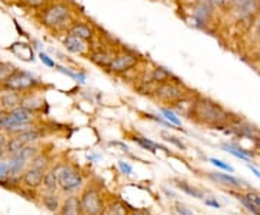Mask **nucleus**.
I'll list each match as a JSON object with an SVG mask.
<instances>
[{
	"label": "nucleus",
	"instance_id": "nucleus-20",
	"mask_svg": "<svg viewBox=\"0 0 260 215\" xmlns=\"http://www.w3.org/2000/svg\"><path fill=\"white\" fill-rule=\"evenodd\" d=\"M34 127V123H10L8 124L6 127H3L2 130H5L8 134H13V136H16L19 133H23V131L29 130V129H32Z\"/></svg>",
	"mask_w": 260,
	"mask_h": 215
},
{
	"label": "nucleus",
	"instance_id": "nucleus-22",
	"mask_svg": "<svg viewBox=\"0 0 260 215\" xmlns=\"http://www.w3.org/2000/svg\"><path fill=\"white\" fill-rule=\"evenodd\" d=\"M44 185H45V188H47L49 192H55L56 189L59 188L58 176H56L55 170L45 172V175H44Z\"/></svg>",
	"mask_w": 260,
	"mask_h": 215
},
{
	"label": "nucleus",
	"instance_id": "nucleus-41",
	"mask_svg": "<svg viewBox=\"0 0 260 215\" xmlns=\"http://www.w3.org/2000/svg\"><path fill=\"white\" fill-rule=\"evenodd\" d=\"M247 199H250L251 202L254 204V205L260 206V197L259 195H256V194H249L247 195Z\"/></svg>",
	"mask_w": 260,
	"mask_h": 215
},
{
	"label": "nucleus",
	"instance_id": "nucleus-34",
	"mask_svg": "<svg viewBox=\"0 0 260 215\" xmlns=\"http://www.w3.org/2000/svg\"><path fill=\"white\" fill-rule=\"evenodd\" d=\"M210 162H211L213 165H215V166L224 169V170H229V172H233V170H234V169H233L230 165L224 163L223 160H218V159H215V158H211V159H210Z\"/></svg>",
	"mask_w": 260,
	"mask_h": 215
},
{
	"label": "nucleus",
	"instance_id": "nucleus-46",
	"mask_svg": "<svg viewBox=\"0 0 260 215\" xmlns=\"http://www.w3.org/2000/svg\"><path fill=\"white\" fill-rule=\"evenodd\" d=\"M130 215H146V212H143V211H133Z\"/></svg>",
	"mask_w": 260,
	"mask_h": 215
},
{
	"label": "nucleus",
	"instance_id": "nucleus-32",
	"mask_svg": "<svg viewBox=\"0 0 260 215\" xmlns=\"http://www.w3.org/2000/svg\"><path fill=\"white\" fill-rule=\"evenodd\" d=\"M6 155H9L8 153V137L5 133L0 131V160L6 158Z\"/></svg>",
	"mask_w": 260,
	"mask_h": 215
},
{
	"label": "nucleus",
	"instance_id": "nucleus-14",
	"mask_svg": "<svg viewBox=\"0 0 260 215\" xmlns=\"http://www.w3.org/2000/svg\"><path fill=\"white\" fill-rule=\"evenodd\" d=\"M61 215H83L81 206H80V199L77 197H68L64 201L62 206L59 208Z\"/></svg>",
	"mask_w": 260,
	"mask_h": 215
},
{
	"label": "nucleus",
	"instance_id": "nucleus-18",
	"mask_svg": "<svg viewBox=\"0 0 260 215\" xmlns=\"http://www.w3.org/2000/svg\"><path fill=\"white\" fill-rule=\"evenodd\" d=\"M174 78V75L171 74L168 69L162 68V66H156L152 74H150V81L155 83V84H162V83H167V81H171Z\"/></svg>",
	"mask_w": 260,
	"mask_h": 215
},
{
	"label": "nucleus",
	"instance_id": "nucleus-29",
	"mask_svg": "<svg viewBox=\"0 0 260 215\" xmlns=\"http://www.w3.org/2000/svg\"><path fill=\"white\" fill-rule=\"evenodd\" d=\"M160 112H162V116H164L171 124H174V126H181V120L178 119V116L172 112V110H169V109H162Z\"/></svg>",
	"mask_w": 260,
	"mask_h": 215
},
{
	"label": "nucleus",
	"instance_id": "nucleus-11",
	"mask_svg": "<svg viewBox=\"0 0 260 215\" xmlns=\"http://www.w3.org/2000/svg\"><path fill=\"white\" fill-rule=\"evenodd\" d=\"M68 35H73V37L80 38L83 41H90L94 37V30L91 26H88L87 23H81V22H77L73 23L70 29H68Z\"/></svg>",
	"mask_w": 260,
	"mask_h": 215
},
{
	"label": "nucleus",
	"instance_id": "nucleus-25",
	"mask_svg": "<svg viewBox=\"0 0 260 215\" xmlns=\"http://www.w3.org/2000/svg\"><path fill=\"white\" fill-rule=\"evenodd\" d=\"M135 141H136L138 145H140L143 149L149 150V152H152V153H155L156 149H158V145L153 143L152 140H149V139H146V137H140V136H138V137H135Z\"/></svg>",
	"mask_w": 260,
	"mask_h": 215
},
{
	"label": "nucleus",
	"instance_id": "nucleus-40",
	"mask_svg": "<svg viewBox=\"0 0 260 215\" xmlns=\"http://www.w3.org/2000/svg\"><path fill=\"white\" fill-rule=\"evenodd\" d=\"M177 212L179 215H194V212H191L188 208H185V206H181V205L177 206Z\"/></svg>",
	"mask_w": 260,
	"mask_h": 215
},
{
	"label": "nucleus",
	"instance_id": "nucleus-23",
	"mask_svg": "<svg viewBox=\"0 0 260 215\" xmlns=\"http://www.w3.org/2000/svg\"><path fill=\"white\" fill-rule=\"evenodd\" d=\"M42 204L45 205V208H48L49 211L55 212V211H59V198L54 195V194H49V195H44L42 198Z\"/></svg>",
	"mask_w": 260,
	"mask_h": 215
},
{
	"label": "nucleus",
	"instance_id": "nucleus-15",
	"mask_svg": "<svg viewBox=\"0 0 260 215\" xmlns=\"http://www.w3.org/2000/svg\"><path fill=\"white\" fill-rule=\"evenodd\" d=\"M211 5H210V2L208 0H201L197 6H195L194 9V16L195 19L200 22V23H204L208 20L210 18V15H211Z\"/></svg>",
	"mask_w": 260,
	"mask_h": 215
},
{
	"label": "nucleus",
	"instance_id": "nucleus-2",
	"mask_svg": "<svg viewBox=\"0 0 260 215\" xmlns=\"http://www.w3.org/2000/svg\"><path fill=\"white\" fill-rule=\"evenodd\" d=\"M191 114L207 124H217L225 119V112L210 100H198L191 107Z\"/></svg>",
	"mask_w": 260,
	"mask_h": 215
},
{
	"label": "nucleus",
	"instance_id": "nucleus-12",
	"mask_svg": "<svg viewBox=\"0 0 260 215\" xmlns=\"http://www.w3.org/2000/svg\"><path fill=\"white\" fill-rule=\"evenodd\" d=\"M87 41H83L80 38L73 37V35H67L64 39V47L68 52L71 54H83L87 51Z\"/></svg>",
	"mask_w": 260,
	"mask_h": 215
},
{
	"label": "nucleus",
	"instance_id": "nucleus-35",
	"mask_svg": "<svg viewBox=\"0 0 260 215\" xmlns=\"http://www.w3.org/2000/svg\"><path fill=\"white\" fill-rule=\"evenodd\" d=\"M109 215H127V214H126V209H124L120 204H116V205L110 208V212H109Z\"/></svg>",
	"mask_w": 260,
	"mask_h": 215
},
{
	"label": "nucleus",
	"instance_id": "nucleus-45",
	"mask_svg": "<svg viewBox=\"0 0 260 215\" xmlns=\"http://www.w3.org/2000/svg\"><path fill=\"white\" fill-rule=\"evenodd\" d=\"M249 168H250L251 172H253V173H254V175H256V176H257V178L260 179V172H259V170L254 168V166H251V165H250V166H249Z\"/></svg>",
	"mask_w": 260,
	"mask_h": 215
},
{
	"label": "nucleus",
	"instance_id": "nucleus-43",
	"mask_svg": "<svg viewBox=\"0 0 260 215\" xmlns=\"http://www.w3.org/2000/svg\"><path fill=\"white\" fill-rule=\"evenodd\" d=\"M6 175H8V165L0 162V179L3 178V176H6Z\"/></svg>",
	"mask_w": 260,
	"mask_h": 215
},
{
	"label": "nucleus",
	"instance_id": "nucleus-24",
	"mask_svg": "<svg viewBox=\"0 0 260 215\" xmlns=\"http://www.w3.org/2000/svg\"><path fill=\"white\" fill-rule=\"evenodd\" d=\"M16 71V68L9 64V62H0V85L3 87V84L8 81L10 75Z\"/></svg>",
	"mask_w": 260,
	"mask_h": 215
},
{
	"label": "nucleus",
	"instance_id": "nucleus-10",
	"mask_svg": "<svg viewBox=\"0 0 260 215\" xmlns=\"http://www.w3.org/2000/svg\"><path fill=\"white\" fill-rule=\"evenodd\" d=\"M20 100H22V94L6 90L5 93L0 95V107L5 109V110L16 109V107L20 105Z\"/></svg>",
	"mask_w": 260,
	"mask_h": 215
},
{
	"label": "nucleus",
	"instance_id": "nucleus-27",
	"mask_svg": "<svg viewBox=\"0 0 260 215\" xmlns=\"http://www.w3.org/2000/svg\"><path fill=\"white\" fill-rule=\"evenodd\" d=\"M23 146H25V145L19 140L16 136H13L12 139L8 140V153H10V155H15V153H18L19 150L22 149Z\"/></svg>",
	"mask_w": 260,
	"mask_h": 215
},
{
	"label": "nucleus",
	"instance_id": "nucleus-16",
	"mask_svg": "<svg viewBox=\"0 0 260 215\" xmlns=\"http://www.w3.org/2000/svg\"><path fill=\"white\" fill-rule=\"evenodd\" d=\"M112 52H107V51H103V49H97L94 51L93 54L90 55V59L93 61L95 65L103 66V68H107V65L110 64V61L113 59Z\"/></svg>",
	"mask_w": 260,
	"mask_h": 215
},
{
	"label": "nucleus",
	"instance_id": "nucleus-4",
	"mask_svg": "<svg viewBox=\"0 0 260 215\" xmlns=\"http://www.w3.org/2000/svg\"><path fill=\"white\" fill-rule=\"evenodd\" d=\"M58 176V184L59 188L65 192H75L83 187V176L81 173L73 166L64 165L55 170Z\"/></svg>",
	"mask_w": 260,
	"mask_h": 215
},
{
	"label": "nucleus",
	"instance_id": "nucleus-6",
	"mask_svg": "<svg viewBox=\"0 0 260 215\" xmlns=\"http://www.w3.org/2000/svg\"><path fill=\"white\" fill-rule=\"evenodd\" d=\"M80 206L83 215H102L103 201L100 192L95 188H88L80 198Z\"/></svg>",
	"mask_w": 260,
	"mask_h": 215
},
{
	"label": "nucleus",
	"instance_id": "nucleus-17",
	"mask_svg": "<svg viewBox=\"0 0 260 215\" xmlns=\"http://www.w3.org/2000/svg\"><path fill=\"white\" fill-rule=\"evenodd\" d=\"M210 178L215 181L217 184H221L224 187H240V181L236 179L232 175H227V173H220V172H215V173H210Z\"/></svg>",
	"mask_w": 260,
	"mask_h": 215
},
{
	"label": "nucleus",
	"instance_id": "nucleus-9",
	"mask_svg": "<svg viewBox=\"0 0 260 215\" xmlns=\"http://www.w3.org/2000/svg\"><path fill=\"white\" fill-rule=\"evenodd\" d=\"M234 10L237 12V18L240 20H250L259 10L257 0H244L242 5H239Z\"/></svg>",
	"mask_w": 260,
	"mask_h": 215
},
{
	"label": "nucleus",
	"instance_id": "nucleus-13",
	"mask_svg": "<svg viewBox=\"0 0 260 215\" xmlns=\"http://www.w3.org/2000/svg\"><path fill=\"white\" fill-rule=\"evenodd\" d=\"M44 105V100L41 97H38L37 94H32L30 91L29 93L22 94V100H20V107H25L30 112L37 113L38 110H41Z\"/></svg>",
	"mask_w": 260,
	"mask_h": 215
},
{
	"label": "nucleus",
	"instance_id": "nucleus-36",
	"mask_svg": "<svg viewBox=\"0 0 260 215\" xmlns=\"http://www.w3.org/2000/svg\"><path fill=\"white\" fill-rule=\"evenodd\" d=\"M39 58H41V61H42V62H44V64H45L47 66H49V68H55L56 64L54 62V61H52V59H51V58H49V56L47 55V54L41 52V54H39Z\"/></svg>",
	"mask_w": 260,
	"mask_h": 215
},
{
	"label": "nucleus",
	"instance_id": "nucleus-42",
	"mask_svg": "<svg viewBox=\"0 0 260 215\" xmlns=\"http://www.w3.org/2000/svg\"><path fill=\"white\" fill-rule=\"evenodd\" d=\"M243 2H244V0H227V5H229L232 9H236L239 5H242Z\"/></svg>",
	"mask_w": 260,
	"mask_h": 215
},
{
	"label": "nucleus",
	"instance_id": "nucleus-47",
	"mask_svg": "<svg viewBox=\"0 0 260 215\" xmlns=\"http://www.w3.org/2000/svg\"><path fill=\"white\" fill-rule=\"evenodd\" d=\"M257 6H259V9H260V0H257Z\"/></svg>",
	"mask_w": 260,
	"mask_h": 215
},
{
	"label": "nucleus",
	"instance_id": "nucleus-44",
	"mask_svg": "<svg viewBox=\"0 0 260 215\" xmlns=\"http://www.w3.org/2000/svg\"><path fill=\"white\" fill-rule=\"evenodd\" d=\"M205 205L214 206V208H220V204L215 199H205Z\"/></svg>",
	"mask_w": 260,
	"mask_h": 215
},
{
	"label": "nucleus",
	"instance_id": "nucleus-5",
	"mask_svg": "<svg viewBox=\"0 0 260 215\" xmlns=\"http://www.w3.org/2000/svg\"><path fill=\"white\" fill-rule=\"evenodd\" d=\"M158 100L164 103H175L182 98H185V88L181 85V83L175 81H167L162 84H156L155 94H153Z\"/></svg>",
	"mask_w": 260,
	"mask_h": 215
},
{
	"label": "nucleus",
	"instance_id": "nucleus-30",
	"mask_svg": "<svg viewBox=\"0 0 260 215\" xmlns=\"http://www.w3.org/2000/svg\"><path fill=\"white\" fill-rule=\"evenodd\" d=\"M239 199H240V201H242V204L244 206H246V208H247V209H249V211H250L251 214H254V215H260V209H259V206L257 205H254V204H253V202H251L250 199H247V197H243V195H239Z\"/></svg>",
	"mask_w": 260,
	"mask_h": 215
},
{
	"label": "nucleus",
	"instance_id": "nucleus-19",
	"mask_svg": "<svg viewBox=\"0 0 260 215\" xmlns=\"http://www.w3.org/2000/svg\"><path fill=\"white\" fill-rule=\"evenodd\" d=\"M42 136H44V133H42L41 130H38V129H35V127H32V129H29V130L23 131V133H19V134H16V137H18L19 140L22 141L23 145H29V143H32V141L39 140Z\"/></svg>",
	"mask_w": 260,
	"mask_h": 215
},
{
	"label": "nucleus",
	"instance_id": "nucleus-3",
	"mask_svg": "<svg viewBox=\"0 0 260 215\" xmlns=\"http://www.w3.org/2000/svg\"><path fill=\"white\" fill-rule=\"evenodd\" d=\"M39 85H41V83L38 81L34 75L29 74V73H25V71H20V69H16L8 78V81L3 84V88L5 90H10V91L25 94L35 90Z\"/></svg>",
	"mask_w": 260,
	"mask_h": 215
},
{
	"label": "nucleus",
	"instance_id": "nucleus-26",
	"mask_svg": "<svg viewBox=\"0 0 260 215\" xmlns=\"http://www.w3.org/2000/svg\"><path fill=\"white\" fill-rule=\"evenodd\" d=\"M52 2L54 0H22V5L30 9H39V8H45Z\"/></svg>",
	"mask_w": 260,
	"mask_h": 215
},
{
	"label": "nucleus",
	"instance_id": "nucleus-33",
	"mask_svg": "<svg viewBox=\"0 0 260 215\" xmlns=\"http://www.w3.org/2000/svg\"><path fill=\"white\" fill-rule=\"evenodd\" d=\"M162 137H165V140L169 141V143H174V145H175L177 148H179V149H181V150H185V145H184L182 141L178 140L177 137H174V136L168 134V133H165V131L162 133Z\"/></svg>",
	"mask_w": 260,
	"mask_h": 215
},
{
	"label": "nucleus",
	"instance_id": "nucleus-7",
	"mask_svg": "<svg viewBox=\"0 0 260 215\" xmlns=\"http://www.w3.org/2000/svg\"><path fill=\"white\" fill-rule=\"evenodd\" d=\"M138 64H139V58H136V55L130 52H121L113 56L110 64L107 65V69L113 74H124Z\"/></svg>",
	"mask_w": 260,
	"mask_h": 215
},
{
	"label": "nucleus",
	"instance_id": "nucleus-39",
	"mask_svg": "<svg viewBox=\"0 0 260 215\" xmlns=\"http://www.w3.org/2000/svg\"><path fill=\"white\" fill-rule=\"evenodd\" d=\"M208 2L214 8H224L227 5V0H208Z\"/></svg>",
	"mask_w": 260,
	"mask_h": 215
},
{
	"label": "nucleus",
	"instance_id": "nucleus-8",
	"mask_svg": "<svg viewBox=\"0 0 260 215\" xmlns=\"http://www.w3.org/2000/svg\"><path fill=\"white\" fill-rule=\"evenodd\" d=\"M44 175H45V169L44 168H34L29 166L25 173H23V184L30 189H37L42 181H44Z\"/></svg>",
	"mask_w": 260,
	"mask_h": 215
},
{
	"label": "nucleus",
	"instance_id": "nucleus-37",
	"mask_svg": "<svg viewBox=\"0 0 260 215\" xmlns=\"http://www.w3.org/2000/svg\"><path fill=\"white\" fill-rule=\"evenodd\" d=\"M117 165H119V168H120L121 172H123V173H126V175H130V173H132V170H133V168L130 166L129 163H126V162H123V160H120Z\"/></svg>",
	"mask_w": 260,
	"mask_h": 215
},
{
	"label": "nucleus",
	"instance_id": "nucleus-38",
	"mask_svg": "<svg viewBox=\"0 0 260 215\" xmlns=\"http://www.w3.org/2000/svg\"><path fill=\"white\" fill-rule=\"evenodd\" d=\"M8 117H9V110L0 109V127L3 126V123L8 120Z\"/></svg>",
	"mask_w": 260,
	"mask_h": 215
},
{
	"label": "nucleus",
	"instance_id": "nucleus-21",
	"mask_svg": "<svg viewBox=\"0 0 260 215\" xmlns=\"http://www.w3.org/2000/svg\"><path fill=\"white\" fill-rule=\"evenodd\" d=\"M223 149L225 152H229V153H232L233 156H236V158H239V159L242 160H249V156H250V152H247V150L242 149L239 145H224Z\"/></svg>",
	"mask_w": 260,
	"mask_h": 215
},
{
	"label": "nucleus",
	"instance_id": "nucleus-48",
	"mask_svg": "<svg viewBox=\"0 0 260 215\" xmlns=\"http://www.w3.org/2000/svg\"><path fill=\"white\" fill-rule=\"evenodd\" d=\"M0 109H2V107H0Z\"/></svg>",
	"mask_w": 260,
	"mask_h": 215
},
{
	"label": "nucleus",
	"instance_id": "nucleus-31",
	"mask_svg": "<svg viewBox=\"0 0 260 215\" xmlns=\"http://www.w3.org/2000/svg\"><path fill=\"white\" fill-rule=\"evenodd\" d=\"M47 165H48V159L44 156V155H37V156L32 159V162L29 163V166H34V168H44V169H45Z\"/></svg>",
	"mask_w": 260,
	"mask_h": 215
},
{
	"label": "nucleus",
	"instance_id": "nucleus-28",
	"mask_svg": "<svg viewBox=\"0 0 260 215\" xmlns=\"http://www.w3.org/2000/svg\"><path fill=\"white\" fill-rule=\"evenodd\" d=\"M178 188H179V189H182L185 194L191 195V197L203 198V194H201L198 189H195V188H192L191 185H188V184H185V182H178Z\"/></svg>",
	"mask_w": 260,
	"mask_h": 215
},
{
	"label": "nucleus",
	"instance_id": "nucleus-1",
	"mask_svg": "<svg viewBox=\"0 0 260 215\" xmlns=\"http://www.w3.org/2000/svg\"><path fill=\"white\" fill-rule=\"evenodd\" d=\"M41 23L51 30H68L73 25V10L68 3L52 2L42 10Z\"/></svg>",
	"mask_w": 260,
	"mask_h": 215
}]
</instances>
